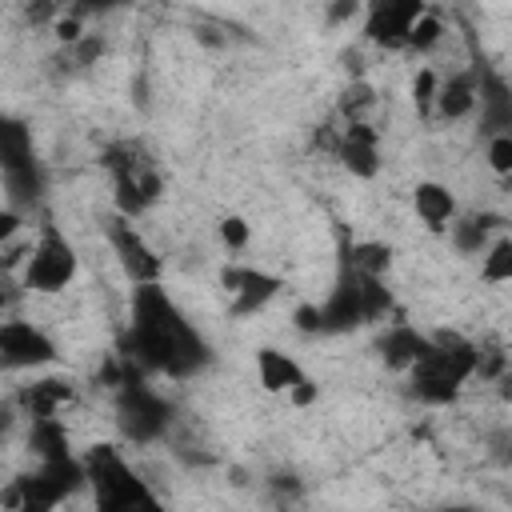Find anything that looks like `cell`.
I'll return each instance as SVG.
<instances>
[{
	"instance_id": "cell-1",
	"label": "cell",
	"mask_w": 512,
	"mask_h": 512,
	"mask_svg": "<svg viewBox=\"0 0 512 512\" xmlns=\"http://www.w3.org/2000/svg\"><path fill=\"white\" fill-rule=\"evenodd\" d=\"M128 360L140 372L188 380L208 368L212 352L164 284H140L128 300Z\"/></svg>"
},
{
	"instance_id": "cell-2",
	"label": "cell",
	"mask_w": 512,
	"mask_h": 512,
	"mask_svg": "<svg viewBox=\"0 0 512 512\" xmlns=\"http://www.w3.org/2000/svg\"><path fill=\"white\" fill-rule=\"evenodd\" d=\"M408 392L420 404H452L476 376V344L456 332H432V348L416 368L404 372Z\"/></svg>"
},
{
	"instance_id": "cell-3",
	"label": "cell",
	"mask_w": 512,
	"mask_h": 512,
	"mask_svg": "<svg viewBox=\"0 0 512 512\" xmlns=\"http://www.w3.org/2000/svg\"><path fill=\"white\" fill-rule=\"evenodd\" d=\"M80 464H84V488H92L96 512H168L160 496L132 472V464L112 444L92 448Z\"/></svg>"
},
{
	"instance_id": "cell-4",
	"label": "cell",
	"mask_w": 512,
	"mask_h": 512,
	"mask_svg": "<svg viewBox=\"0 0 512 512\" xmlns=\"http://www.w3.org/2000/svg\"><path fill=\"white\" fill-rule=\"evenodd\" d=\"M84 488V464L76 456L36 460L28 472L0 488V512H56Z\"/></svg>"
},
{
	"instance_id": "cell-5",
	"label": "cell",
	"mask_w": 512,
	"mask_h": 512,
	"mask_svg": "<svg viewBox=\"0 0 512 512\" xmlns=\"http://www.w3.org/2000/svg\"><path fill=\"white\" fill-rule=\"evenodd\" d=\"M76 272H80V256H76L72 240L56 224H44L36 232V240L28 244V256L20 268V288L40 292V296H56V292L72 288Z\"/></svg>"
},
{
	"instance_id": "cell-6",
	"label": "cell",
	"mask_w": 512,
	"mask_h": 512,
	"mask_svg": "<svg viewBox=\"0 0 512 512\" xmlns=\"http://www.w3.org/2000/svg\"><path fill=\"white\" fill-rule=\"evenodd\" d=\"M104 168L112 172V188H116V216L136 220V216H144V212L160 200L164 180H160V172L152 168V160H148L136 144H128V140L112 144V148L104 152Z\"/></svg>"
},
{
	"instance_id": "cell-7",
	"label": "cell",
	"mask_w": 512,
	"mask_h": 512,
	"mask_svg": "<svg viewBox=\"0 0 512 512\" xmlns=\"http://www.w3.org/2000/svg\"><path fill=\"white\" fill-rule=\"evenodd\" d=\"M168 420H172V404L152 388L144 384L140 376H124L120 380V392H116V424L124 432V440L132 444H152L168 432Z\"/></svg>"
},
{
	"instance_id": "cell-8",
	"label": "cell",
	"mask_w": 512,
	"mask_h": 512,
	"mask_svg": "<svg viewBox=\"0 0 512 512\" xmlns=\"http://www.w3.org/2000/svg\"><path fill=\"white\" fill-rule=\"evenodd\" d=\"M60 360L56 340L24 316H4L0 320V368L4 372H44Z\"/></svg>"
},
{
	"instance_id": "cell-9",
	"label": "cell",
	"mask_w": 512,
	"mask_h": 512,
	"mask_svg": "<svg viewBox=\"0 0 512 512\" xmlns=\"http://www.w3.org/2000/svg\"><path fill=\"white\" fill-rule=\"evenodd\" d=\"M104 236H108V248L116 256V264L124 268V276L132 280V288L140 284H160L164 276V260L160 252L140 236V228L128 220V216H112L104 224Z\"/></svg>"
},
{
	"instance_id": "cell-10",
	"label": "cell",
	"mask_w": 512,
	"mask_h": 512,
	"mask_svg": "<svg viewBox=\"0 0 512 512\" xmlns=\"http://www.w3.org/2000/svg\"><path fill=\"white\" fill-rule=\"evenodd\" d=\"M428 4L424 0H380V4H368L360 12V32L368 44L376 48H388V52H404L408 44V32L412 24L420 20Z\"/></svg>"
},
{
	"instance_id": "cell-11",
	"label": "cell",
	"mask_w": 512,
	"mask_h": 512,
	"mask_svg": "<svg viewBox=\"0 0 512 512\" xmlns=\"http://www.w3.org/2000/svg\"><path fill=\"white\" fill-rule=\"evenodd\" d=\"M220 288H224V300H228L232 316H252V312H260V308H268L276 300L284 280L276 272L256 268V264H224Z\"/></svg>"
},
{
	"instance_id": "cell-12",
	"label": "cell",
	"mask_w": 512,
	"mask_h": 512,
	"mask_svg": "<svg viewBox=\"0 0 512 512\" xmlns=\"http://www.w3.org/2000/svg\"><path fill=\"white\" fill-rule=\"evenodd\" d=\"M316 316H320V336H340L364 324V288L352 268H340L324 304H316Z\"/></svg>"
},
{
	"instance_id": "cell-13",
	"label": "cell",
	"mask_w": 512,
	"mask_h": 512,
	"mask_svg": "<svg viewBox=\"0 0 512 512\" xmlns=\"http://www.w3.org/2000/svg\"><path fill=\"white\" fill-rule=\"evenodd\" d=\"M332 156L360 180H372L380 172V132L372 120L340 124L332 136Z\"/></svg>"
},
{
	"instance_id": "cell-14",
	"label": "cell",
	"mask_w": 512,
	"mask_h": 512,
	"mask_svg": "<svg viewBox=\"0 0 512 512\" xmlns=\"http://www.w3.org/2000/svg\"><path fill=\"white\" fill-rule=\"evenodd\" d=\"M76 400V384L68 376H40L16 392V408L36 424V420H60L64 408Z\"/></svg>"
},
{
	"instance_id": "cell-15",
	"label": "cell",
	"mask_w": 512,
	"mask_h": 512,
	"mask_svg": "<svg viewBox=\"0 0 512 512\" xmlns=\"http://www.w3.org/2000/svg\"><path fill=\"white\" fill-rule=\"evenodd\" d=\"M36 168H40V160H36V140H32L28 120L0 112V180L24 176Z\"/></svg>"
},
{
	"instance_id": "cell-16",
	"label": "cell",
	"mask_w": 512,
	"mask_h": 512,
	"mask_svg": "<svg viewBox=\"0 0 512 512\" xmlns=\"http://www.w3.org/2000/svg\"><path fill=\"white\" fill-rule=\"evenodd\" d=\"M376 348H380V360L392 368V372H408V368H416L420 360H424V352L432 348V332H420L416 324H404V320H392L384 332H380V340H376Z\"/></svg>"
},
{
	"instance_id": "cell-17",
	"label": "cell",
	"mask_w": 512,
	"mask_h": 512,
	"mask_svg": "<svg viewBox=\"0 0 512 512\" xmlns=\"http://www.w3.org/2000/svg\"><path fill=\"white\" fill-rule=\"evenodd\" d=\"M504 232V216L496 212H456V220L448 224V240L460 256H480L496 236Z\"/></svg>"
},
{
	"instance_id": "cell-18",
	"label": "cell",
	"mask_w": 512,
	"mask_h": 512,
	"mask_svg": "<svg viewBox=\"0 0 512 512\" xmlns=\"http://www.w3.org/2000/svg\"><path fill=\"white\" fill-rule=\"evenodd\" d=\"M472 112H476V68H456V72L440 76L432 116L436 120H464Z\"/></svg>"
},
{
	"instance_id": "cell-19",
	"label": "cell",
	"mask_w": 512,
	"mask_h": 512,
	"mask_svg": "<svg viewBox=\"0 0 512 512\" xmlns=\"http://www.w3.org/2000/svg\"><path fill=\"white\" fill-rule=\"evenodd\" d=\"M412 212L416 220L428 228V232H448V224L456 220L460 204H456V192L440 180H420L412 188Z\"/></svg>"
},
{
	"instance_id": "cell-20",
	"label": "cell",
	"mask_w": 512,
	"mask_h": 512,
	"mask_svg": "<svg viewBox=\"0 0 512 512\" xmlns=\"http://www.w3.org/2000/svg\"><path fill=\"white\" fill-rule=\"evenodd\" d=\"M304 376H308L304 364H300L296 356H288L284 348H276V344L256 348V380H260L264 392H272V396H288Z\"/></svg>"
},
{
	"instance_id": "cell-21",
	"label": "cell",
	"mask_w": 512,
	"mask_h": 512,
	"mask_svg": "<svg viewBox=\"0 0 512 512\" xmlns=\"http://www.w3.org/2000/svg\"><path fill=\"white\" fill-rule=\"evenodd\" d=\"M392 264V248L384 240H356L344 256V268H352L356 276H372V280H384Z\"/></svg>"
},
{
	"instance_id": "cell-22",
	"label": "cell",
	"mask_w": 512,
	"mask_h": 512,
	"mask_svg": "<svg viewBox=\"0 0 512 512\" xmlns=\"http://www.w3.org/2000/svg\"><path fill=\"white\" fill-rule=\"evenodd\" d=\"M480 280L484 284H508L512 280V236L508 232H500L480 252Z\"/></svg>"
},
{
	"instance_id": "cell-23",
	"label": "cell",
	"mask_w": 512,
	"mask_h": 512,
	"mask_svg": "<svg viewBox=\"0 0 512 512\" xmlns=\"http://www.w3.org/2000/svg\"><path fill=\"white\" fill-rule=\"evenodd\" d=\"M444 20H440V12L436 8H424L420 12V20L412 24V32H408V44H404V52H416V56H428L432 48H440V40H444Z\"/></svg>"
},
{
	"instance_id": "cell-24",
	"label": "cell",
	"mask_w": 512,
	"mask_h": 512,
	"mask_svg": "<svg viewBox=\"0 0 512 512\" xmlns=\"http://www.w3.org/2000/svg\"><path fill=\"white\" fill-rule=\"evenodd\" d=\"M372 108H376V92L364 80H352L344 88V96H340V120L344 124H360V120H368Z\"/></svg>"
},
{
	"instance_id": "cell-25",
	"label": "cell",
	"mask_w": 512,
	"mask_h": 512,
	"mask_svg": "<svg viewBox=\"0 0 512 512\" xmlns=\"http://www.w3.org/2000/svg\"><path fill=\"white\" fill-rule=\"evenodd\" d=\"M216 232H220V244L228 248V252H244L248 248V240H252V224L244 220V216H220V224H216Z\"/></svg>"
},
{
	"instance_id": "cell-26",
	"label": "cell",
	"mask_w": 512,
	"mask_h": 512,
	"mask_svg": "<svg viewBox=\"0 0 512 512\" xmlns=\"http://www.w3.org/2000/svg\"><path fill=\"white\" fill-rule=\"evenodd\" d=\"M484 160L496 176H508L512 172V132H500V136H488L484 144Z\"/></svg>"
},
{
	"instance_id": "cell-27",
	"label": "cell",
	"mask_w": 512,
	"mask_h": 512,
	"mask_svg": "<svg viewBox=\"0 0 512 512\" xmlns=\"http://www.w3.org/2000/svg\"><path fill=\"white\" fill-rule=\"evenodd\" d=\"M436 88H440V72L436 68H416V80H412V100H416V108H424V112H432V100H436Z\"/></svg>"
},
{
	"instance_id": "cell-28",
	"label": "cell",
	"mask_w": 512,
	"mask_h": 512,
	"mask_svg": "<svg viewBox=\"0 0 512 512\" xmlns=\"http://www.w3.org/2000/svg\"><path fill=\"white\" fill-rule=\"evenodd\" d=\"M20 232H24V212H16L12 204H4L0 208V248H8Z\"/></svg>"
},
{
	"instance_id": "cell-29",
	"label": "cell",
	"mask_w": 512,
	"mask_h": 512,
	"mask_svg": "<svg viewBox=\"0 0 512 512\" xmlns=\"http://www.w3.org/2000/svg\"><path fill=\"white\" fill-rule=\"evenodd\" d=\"M320 400V384L312 380V376H304L292 392H288V404H296V408H308V404H316Z\"/></svg>"
},
{
	"instance_id": "cell-30",
	"label": "cell",
	"mask_w": 512,
	"mask_h": 512,
	"mask_svg": "<svg viewBox=\"0 0 512 512\" xmlns=\"http://www.w3.org/2000/svg\"><path fill=\"white\" fill-rule=\"evenodd\" d=\"M296 328H300V332H308V336H320L316 304H300V308H296Z\"/></svg>"
},
{
	"instance_id": "cell-31",
	"label": "cell",
	"mask_w": 512,
	"mask_h": 512,
	"mask_svg": "<svg viewBox=\"0 0 512 512\" xmlns=\"http://www.w3.org/2000/svg\"><path fill=\"white\" fill-rule=\"evenodd\" d=\"M360 12H364V8H360L356 0H344V4H332V8H328V20H332V24H344V20H360Z\"/></svg>"
},
{
	"instance_id": "cell-32",
	"label": "cell",
	"mask_w": 512,
	"mask_h": 512,
	"mask_svg": "<svg viewBox=\"0 0 512 512\" xmlns=\"http://www.w3.org/2000/svg\"><path fill=\"white\" fill-rule=\"evenodd\" d=\"M20 300V288L12 284V280H0V320L4 316H12V304Z\"/></svg>"
},
{
	"instance_id": "cell-33",
	"label": "cell",
	"mask_w": 512,
	"mask_h": 512,
	"mask_svg": "<svg viewBox=\"0 0 512 512\" xmlns=\"http://www.w3.org/2000/svg\"><path fill=\"white\" fill-rule=\"evenodd\" d=\"M436 512H480V508H472V504H444V508H436Z\"/></svg>"
}]
</instances>
